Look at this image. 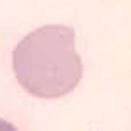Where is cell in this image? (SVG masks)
Segmentation results:
<instances>
[{
	"label": "cell",
	"instance_id": "obj_1",
	"mask_svg": "<svg viewBox=\"0 0 131 131\" xmlns=\"http://www.w3.org/2000/svg\"><path fill=\"white\" fill-rule=\"evenodd\" d=\"M12 70L25 89L37 98H61L82 79V61L75 51V31L47 25L30 31L12 52Z\"/></svg>",
	"mask_w": 131,
	"mask_h": 131
},
{
	"label": "cell",
	"instance_id": "obj_2",
	"mask_svg": "<svg viewBox=\"0 0 131 131\" xmlns=\"http://www.w3.org/2000/svg\"><path fill=\"white\" fill-rule=\"evenodd\" d=\"M0 131H19L14 124L7 122L5 119H0Z\"/></svg>",
	"mask_w": 131,
	"mask_h": 131
}]
</instances>
